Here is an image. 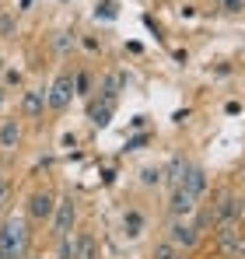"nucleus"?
Returning <instances> with one entry per match:
<instances>
[{"mask_svg":"<svg viewBox=\"0 0 245 259\" xmlns=\"http://www.w3.org/2000/svg\"><path fill=\"white\" fill-rule=\"evenodd\" d=\"M25 252H28V224L21 217H7L0 228V256L21 259Z\"/></svg>","mask_w":245,"mask_h":259,"instance_id":"1","label":"nucleus"},{"mask_svg":"<svg viewBox=\"0 0 245 259\" xmlns=\"http://www.w3.org/2000/svg\"><path fill=\"white\" fill-rule=\"evenodd\" d=\"M70 98H74V77H70V74H60V77L53 81V88L46 91V105L56 109V112H63V109L70 105Z\"/></svg>","mask_w":245,"mask_h":259,"instance_id":"2","label":"nucleus"},{"mask_svg":"<svg viewBox=\"0 0 245 259\" xmlns=\"http://www.w3.org/2000/svg\"><path fill=\"white\" fill-rule=\"evenodd\" d=\"M217 249L224 252V256H242L245 252V235L238 224H221V231H217Z\"/></svg>","mask_w":245,"mask_h":259,"instance_id":"3","label":"nucleus"},{"mask_svg":"<svg viewBox=\"0 0 245 259\" xmlns=\"http://www.w3.org/2000/svg\"><path fill=\"white\" fill-rule=\"evenodd\" d=\"M168 242H172L175 249H193V245L200 242V228L189 224V221H175L172 231H168Z\"/></svg>","mask_w":245,"mask_h":259,"instance_id":"4","label":"nucleus"},{"mask_svg":"<svg viewBox=\"0 0 245 259\" xmlns=\"http://www.w3.org/2000/svg\"><path fill=\"white\" fill-rule=\"evenodd\" d=\"M196 210V196L189 193V189H172V200H168V214L175 217V221H186V217Z\"/></svg>","mask_w":245,"mask_h":259,"instance_id":"5","label":"nucleus"},{"mask_svg":"<svg viewBox=\"0 0 245 259\" xmlns=\"http://www.w3.org/2000/svg\"><path fill=\"white\" fill-rule=\"evenodd\" d=\"M53 221H56V235H60V238H63V235H70V228H74V221H77L74 196H67V200H60V203H56V214H53Z\"/></svg>","mask_w":245,"mask_h":259,"instance_id":"6","label":"nucleus"},{"mask_svg":"<svg viewBox=\"0 0 245 259\" xmlns=\"http://www.w3.org/2000/svg\"><path fill=\"white\" fill-rule=\"evenodd\" d=\"M28 214L35 217V221H49V217L56 214V200H53V193H32V200H28Z\"/></svg>","mask_w":245,"mask_h":259,"instance_id":"7","label":"nucleus"},{"mask_svg":"<svg viewBox=\"0 0 245 259\" xmlns=\"http://www.w3.org/2000/svg\"><path fill=\"white\" fill-rule=\"evenodd\" d=\"M238 214V200L235 196H221V203H217V210H210V221L221 228V224H231Z\"/></svg>","mask_w":245,"mask_h":259,"instance_id":"8","label":"nucleus"},{"mask_svg":"<svg viewBox=\"0 0 245 259\" xmlns=\"http://www.w3.org/2000/svg\"><path fill=\"white\" fill-rule=\"evenodd\" d=\"M186 168H189V165H186V158H182V154H175V158L165 165L161 179L172 186V189H179V186H182V179H186Z\"/></svg>","mask_w":245,"mask_h":259,"instance_id":"9","label":"nucleus"},{"mask_svg":"<svg viewBox=\"0 0 245 259\" xmlns=\"http://www.w3.org/2000/svg\"><path fill=\"white\" fill-rule=\"evenodd\" d=\"M182 189H189L196 200L203 196V189H207V172L200 168V165H189L186 168V179H182Z\"/></svg>","mask_w":245,"mask_h":259,"instance_id":"10","label":"nucleus"},{"mask_svg":"<svg viewBox=\"0 0 245 259\" xmlns=\"http://www.w3.org/2000/svg\"><path fill=\"white\" fill-rule=\"evenodd\" d=\"M21 144V123L18 119H7L4 126H0V147L4 151H14Z\"/></svg>","mask_w":245,"mask_h":259,"instance_id":"11","label":"nucleus"},{"mask_svg":"<svg viewBox=\"0 0 245 259\" xmlns=\"http://www.w3.org/2000/svg\"><path fill=\"white\" fill-rule=\"evenodd\" d=\"M42 109H46V91H28V95L21 98V112H25L28 119L42 116Z\"/></svg>","mask_w":245,"mask_h":259,"instance_id":"12","label":"nucleus"},{"mask_svg":"<svg viewBox=\"0 0 245 259\" xmlns=\"http://www.w3.org/2000/svg\"><path fill=\"white\" fill-rule=\"evenodd\" d=\"M74 259H98L95 256V238L91 235H77L74 238Z\"/></svg>","mask_w":245,"mask_h":259,"instance_id":"13","label":"nucleus"},{"mask_svg":"<svg viewBox=\"0 0 245 259\" xmlns=\"http://www.w3.org/2000/svg\"><path fill=\"white\" fill-rule=\"evenodd\" d=\"M123 224H126V235L137 238V235L144 231V214H140V210H130V214L123 217Z\"/></svg>","mask_w":245,"mask_h":259,"instance_id":"14","label":"nucleus"},{"mask_svg":"<svg viewBox=\"0 0 245 259\" xmlns=\"http://www.w3.org/2000/svg\"><path fill=\"white\" fill-rule=\"evenodd\" d=\"M112 105H116V102H105V105H98V102H95V105H91V119H95L98 126H105V123H109V116H112Z\"/></svg>","mask_w":245,"mask_h":259,"instance_id":"15","label":"nucleus"},{"mask_svg":"<svg viewBox=\"0 0 245 259\" xmlns=\"http://www.w3.org/2000/svg\"><path fill=\"white\" fill-rule=\"evenodd\" d=\"M154 259H182V256H179V249L168 242V245H158V249H154Z\"/></svg>","mask_w":245,"mask_h":259,"instance_id":"16","label":"nucleus"},{"mask_svg":"<svg viewBox=\"0 0 245 259\" xmlns=\"http://www.w3.org/2000/svg\"><path fill=\"white\" fill-rule=\"evenodd\" d=\"M11 32H14V18H7V14H0V35L7 39Z\"/></svg>","mask_w":245,"mask_h":259,"instance_id":"17","label":"nucleus"},{"mask_svg":"<svg viewBox=\"0 0 245 259\" xmlns=\"http://www.w3.org/2000/svg\"><path fill=\"white\" fill-rule=\"evenodd\" d=\"M102 14H105V18H116V4H112V0H105V4L98 7V18H102Z\"/></svg>","mask_w":245,"mask_h":259,"instance_id":"18","label":"nucleus"},{"mask_svg":"<svg viewBox=\"0 0 245 259\" xmlns=\"http://www.w3.org/2000/svg\"><path fill=\"white\" fill-rule=\"evenodd\" d=\"M144 182H147V186L161 182V172H158V168H147V172H144Z\"/></svg>","mask_w":245,"mask_h":259,"instance_id":"19","label":"nucleus"},{"mask_svg":"<svg viewBox=\"0 0 245 259\" xmlns=\"http://www.w3.org/2000/svg\"><path fill=\"white\" fill-rule=\"evenodd\" d=\"M242 4H245V0H221L224 11H242Z\"/></svg>","mask_w":245,"mask_h":259,"instance_id":"20","label":"nucleus"},{"mask_svg":"<svg viewBox=\"0 0 245 259\" xmlns=\"http://www.w3.org/2000/svg\"><path fill=\"white\" fill-rule=\"evenodd\" d=\"M7 200V182H4V175H0V203Z\"/></svg>","mask_w":245,"mask_h":259,"instance_id":"21","label":"nucleus"},{"mask_svg":"<svg viewBox=\"0 0 245 259\" xmlns=\"http://www.w3.org/2000/svg\"><path fill=\"white\" fill-rule=\"evenodd\" d=\"M4 102H7V95H4V88H0V109H4Z\"/></svg>","mask_w":245,"mask_h":259,"instance_id":"22","label":"nucleus"},{"mask_svg":"<svg viewBox=\"0 0 245 259\" xmlns=\"http://www.w3.org/2000/svg\"><path fill=\"white\" fill-rule=\"evenodd\" d=\"M238 210H242V214H245V196H242V203H238Z\"/></svg>","mask_w":245,"mask_h":259,"instance_id":"23","label":"nucleus"},{"mask_svg":"<svg viewBox=\"0 0 245 259\" xmlns=\"http://www.w3.org/2000/svg\"><path fill=\"white\" fill-rule=\"evenodd\" d=\"M0 74H4V56H0Z\"/></svg>","mask_w":245,"mask_h":259,"instance_id":"24","label":"nucleus"},{"mask_svg":"<svg viewBox=\"0 0 245 259\" xmlns=\"http://www.w3.org/2000/svg\"><path fill=\"white\" fill-rule=\"evenodd\" d=\"M0 259H4V256H0Z\"/></svg>","mask_w":245,"mask_h":259,"instance_id":"25","label":"nucleus"}]
</instances>
